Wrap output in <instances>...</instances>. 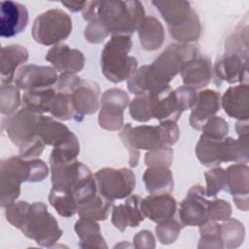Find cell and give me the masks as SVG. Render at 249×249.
Masks as SVG:
<instances>
[{
  "label": "cell",
  "instance_id": "34",
  "mask_svg": "<svg viewBox=\"0 0 249 249\" xmlns=\"http://www.w3.org/2000/svg\"><path fill=\"white\" fill-rule=\"evenodd\" d=\"M248 134H240L237 139L225 137L222 140L223 162H248Z\"/></svg>",
  "mask_w": 249,
  "mask_h": 249
},
{
  "label": "cell",
  "instance_id": "18",
  "mask_svg": "<svg viewBox=\"0 0 249 249\" xmlns=\"http://www.w3.org/2000/svg\"><path fill=\"white\" fill-rule=\"evenodd\" d=\"M45 59L61 73L76 74L82 71L85 66L84 53L62 43L53 46L48 51Z\"/></svg>",
  "mask_w": 249,
  "mask_h": 249
},
{
  "label": "cell",
  "instance_id": "16",
  "mask_svg": "<svg viewBox=\"0 0 249 249\" xmlns=\"http://www.w3.org/2000/svg\"><path fill=\"white\" fill-rule=\"evenodd\" d=\"M248 57L226 53L217 59L213 67L215 76L229 84H248Z\"/></svg>",
  "mask_w": 249,
  "mask_h": 249
},
{
  "label": "cell",
  "instance_id": "17",
  "mask_svg": "<svg viewBox=\"0 0 249 249\" xmlns=\"http://www.w3.org/2000/svg\"><path fill=\"white\" fill-rule=\"evenodd\" d=\"M70 95L74 110L81 121L85 115L94 114L99 109L100 89L96 82L81 79Z\"/></svg>",
  "mask_w": 249,
  "mask_h": 249
},
{
  "label": "cell",
  "instance_id": "26",
  "mask_svg": "<svg viewBox=\"0 0 249 249\" xmlns=\"http://www.w3.org/2000/svg\"><path fill=\"white\" fill-rule=\"evenodd\" d=\"M152 5L158 9L168 30L183 25L194 12L188 1H153Z\"/></svg>",
  "mask_w": 249,
  "mask_h": 249
},
{
  "label": "cell",
  "instance_id": "9",
  "mask_svg": "<svg viewBox=\"0 0 249 249\" xmlns=\"http://www.w3.org/2000/svg\"><path fill=\"white\" fill-rule=\"evenodd\" d=\"M129 105V96L122 89L105 90L100 98L98 124L109 131L120 130L124 126V111Z\"/></svg>",
  "mask_w": 249,
  "mask_h": 249
},
{
  "label": "cell",
  "instance_id": "52",
  "mask_svg": "<svg viewBox=\"0 0 249 249\" xmlns=\"http://www.w3.org/2000/svg\"><path fill=\"white\" fill-rule=\"evenodd\" d=\"M81 78L76 74L72 73H61L58 76L57 82L55 84V89L58 92L71 93L75 87L80 82Z\"/></svg>",
  "mask_w": 249,
  "mask_h": 249
},
{
  "label": "cell",
  "instance_id": "30",
  "mask_svg": "<svg viewBox=\"0 0 249 249\" xmlns=\"http://www.w3.org/2000/svg\"><path fill=\"white\" fill-rule=\"evenodd\" d=\"M57 90L54 87L25 90L21 97L22 107L38 114L50 113Z\"/></svg>",
  "mask_w": 249,
  "mask_h": 249
},
{
  "label": "cell",
  "instance_id": "13",
  "mask_svg": "<svg viewBox=\"0 0 249 249\" xmlns=\"http://www.w3.org/2000/svg\"><path fill=\"white\" fill-rule=\"evenodd\" d=\"M57 79L58 75L53 67L25 64L18 69L14 83L19 89L25 91L34 89L53 87Z\"/></svg>",
  "mask_w": 249,
  "mask_h": 249
},
{
  "label": "cell",
  "instance_id": "41",
  "mask_svg": "<svg viewBox=\"0 0 249 249\" xmlns=\"http://www.w3.org/2000/svg\"><path fill=\"white\" fill-rule=\"evenodd\" d=\"M184 226L178 220V218L171 217L162 222L158 223L155 231L159 241L161 244H171L178 238L181 230Z\"/></svg>",
  "mask_w": 249,
  "mask_h": 249
},
{
  "label": "cell",
  "instance_id": "27",
  "mask_svg": "<svg viewBox=\"0 0 249 249\" xmlns=\"http://www.w3.org/2000/svg\"><path fill=\"white\" fill-rule=\"evenodd\" d=\"M114 200L102 196L98 190L93 192L78 201L79 217L89 218L94 221H104L108 218L113 208Z\"/></svg>",
  "mask_w": 249,
  "mask_h": 249
},
{
  "label": "cell",
  "instance_id": "48",
  "mask_svg": "<svg viewBox=\"0 0 249 249\" xmlns=\"http://www.w3.org/2000/svg\"><path fill=\"white\" fill-rule=\"evenodd\" d=\"M173 160V150L171 147H160L148 151L145 155V164L147 166L169 167Z\"/></svg>",
  "mask_w": 249,
  "mask_h": 249
},
{
  "label": "cell",
  "instance_id": "33",
  "mask_svg": "<svg viewBox=\"0 0 249 249\" xmlns=\"http://www.w3.org/2000/svg\"><path fill=\"white\" fill-rule=\"evenodd\" d=\"M222 140L200 135L196 145V155L199 162L206 167L219 166L222 161Z\"/></svg>",
  "mask_w": 249,
  "mask_h": 249
},
{
  "label": "cell",
  "instance_id": "24",
  "mask_svg": "<svg viewBox=\"0 0 249 249\" xmlns=\"http://www.w3.org/2000/svg\"><path fill=\"white\" fill-rule=\"evenodd\" d=\"M212 64L209 58L196 56L182 68L180 74L184 86L196 90L208 86L212 79Z\"/></svg>",
  "mask_w": 249,
  "mask_h": 249
},
{
  "label": "cell",
  "instance_id": "42",
  "mask_svg": "<svg viewBox=\"0 0 249 249\" xmlns=\"http://www.w3.org/2000/svg\"><path fill=\"white\" fill-rule=\"evenodd\" d=\"M20 183L0 173V204L1 207L14 203L20 195Z\"/></svg>",
  "mask_w": 249,
  "mask_h": 249
},
{
  "label": "cell",
  "instance_id": "3",
  "mask_svg": "<svg viewBox=\"0 0 249 249\" xmlns=\"http://www.w3.org/2000/svg\"><path fill=\"white\" fill-rule=\"evenodd\" d=\"M132 40L129 35H113L105 44L100 57L104 77L114 84L127 80L136 70L138 61L129 55Z\"/></svg>",
  "mask_w": 249,
  "mask_h": 249
},
{
  "label": "cell",
  "instance_id": "45",
  "mask_svg": "<svg viewBox=\"0 0 249 249\" xmlns=\"http://www.w3.org/2000/svg\"><path fill=\"white\" fill-rule=\"evenodd\" d=\"M206 188L205 196L208 197L216 196L224 188L225 169L219 166L212 167L204 173Z\"/></svg>",
  "mask_w": 249,
  "mask_h": 249
},
{
  "label": "cell",
  "instance_id": "46",
  "mask_svg": "<svg viewBox=\"0 0 249 249\" xmlns=\"http://www.w3.org/2000/svg\"><path fill=\"white\" fill-rule=\"evenodd\" d=\"M247 25L244 29L236 30L226 41V53H236L248 57V44H247Z\"/></svg>",
  "mask_w": 249,
  "mask_h": 249
},
{
  "label": "cell",
  "instance_id": "20",
  "mask_svg": "<svg viewBox=\"0 0 249 249\" xmlns=\"http://www.w3.org/2000/svg\"><path fill=\"white\" fill-rule=\"evenodd\" d=\"M221 106L225 113L237 121H248L249 117V87L240 84L230 87L221 96Z\"/></svg>",
  "mask_w": 249,
  "mask_h": 249
},
{
  "label": "cell",
  "instance_id": "6",
  "mask_svg": "<svg viewBox=\"0 0 249 249\" xmlns=\"http://www.w3.org/2000/svg\"><path fill=\"white\" fill-rule=\"evenodd\" d=\"M71 17L60 9H50L33 21L32 38L44 46H54L67 39L72 32Z\"/></svg>",
  "mask_w": 249,
  "mask_h": 249
},
{
  "label": "cell",
  "instance_id": "50",
  "mask_svg": "<svg viewBox=\"0 0 249 249\" xmlns=\"http://www.w3.org/2000/svg\"><path fill=\"white\" fill-rule=\"evenodd\" d=\"M45 146L44 141L38 135H34L18 146V156L23 160L36 159L43 153Z\"/></svg>",
  "mask_w": 249,
  "mask_h": 249
},
{
  "label": "cell",
  "instance_id": "32",
  "mask_svg": "<svg viewBox=\"0 0 249 249\" xmlns=\"http://www.w3.org/2000/svg\"><path fill=\"white\" fill-rule=\"evenodd\" d=\"M74 231L80 239V247L107 248V244L101 234L100 226L97 221L80 217L74 225Z\"/></svg>",
  "mask_w": 249,
  "mask_h": 249
},
{
  "label": "cell",
  "instance_id": "11",
  "mask_svg": "<svg viewBox=\"0 0 249 249\" xmlns=\"http://www.w3.org/2000/svg\"><path fill=\"white\" fill-rule=\"evenodd\" d=\"M205 196V188L203 186L197 184L190 188L176 212L178 220L184 227H199L208 220V200Z\"/></svg>",
  "mask_w": 249,
  "mask_h": 249
},
{
  "label": "cell",
  "instance_id": "5",
  "mask_svg": "<svg viewBox=\"0 0 249 249\" xmlns=\"http://www.w3.org/2000/svg\"><path fill=\"white\" fill-rule=\"evenodd\" d=\"M20 231L39 246L48 248L53 247L63 233L56 219L49 212L47 204L42 201L31 203Z\"/></svg>",
  "mask_w": 249,
  "mask_h": 249
},
{
  "label": "cell",
  "instance_id": "4",
  "mask_svg": "<svg viewBox=\"0 0 249 249\" xmlns=\"http://www.w3.org/2000/svg\"><path fill=\"white\" fill-rule=\"evenodd\" d=\"M52 188L73 193L78 201L96 192L97 186L90 169L78 160L50 164Z\"/></svg>",
  "mask_w": 249,
  "mask_h": 249
},
{
  "label": "cell",
  "instance_id": "21",
  "mask_svg": "<svg viewBox=\"0 0 249 249\" xmlns=\"http://www.w3.org/2000/svg\"><path fill=\"white\" fill-rule=\"evenodd\" d=\"M221 108V94L214 89H203L197 92V101L190 114V125L201 130L205 122L215 116Z\"/></svg>",
  "mask_w": 249,
  "mask_h": 249
},
{
  "label": "cell",
  "instance_id": "1",
  "mask_svg": "<svg viewBox=\"0 0 249 249\" xmlns=\"http://www.w3.org/2000/svg\"><path fill=\"white\" fill-rule=\"evenodd\" d=\"M196 56L198 51L195 45L169 44L151 64L136 68L126 80L127 89L135 95L160 90L168 87L182 68Z\"/></svg>",
  "mask_w": 249,
  "mask_h": 249
},
{
  "label": "cell",
  "instance_id": "39",
  "mask_svg": "<svg viewBox=\"0 0 249 249\" xmlns=\"http://www.w3.org/2000/svg\"><path fill=\"white\" fill-rule=\"evenodd\" d=\"M51 116L59 121L65 122L70 120H75L76 122H81L77 113L74 110L70 93L58 92L56 94L54 103L50 112Z\"/></svg>",
  "mask_w": 249,
  "mask_h": 249
},
{
  "label": "cell",
  "instance_id": "43",
  "mask_svg": "<svg viewBox=\"0 0 249 249\" xmlns=\"http://www.w3.org/2000/svg\"><path fill=\"white\" fill-rule=\"evenodd\" d=\"M30 203L24 200L15 201L11 205L6 207L5 210V217L6 220L15 228L20 230L27 218Z\"/></svg>",
  "mask_w": 249,
  "mask_h": 249
},
{
  "label": "cell",
  "instance_id": "28",
  "mask_svg": "<svg viewBox=\"0 0 249 249\" xmlns=\"http://www.w3.org/2000/svg\"><path fill=\"white\" fill-rule=\"evenodd\" d=\"M142 48L152 52L160 49L165 39V33L161 22L153 16L145 17L137 30Z\"/></svg>",
  "mask_w": 249,
  "mask_h": 249
},
{
  "label": "cell",
  "instance_id": "36",
  "mask_svg": "<svg viewBox=\"0 0 249 249\" xmlns=\"http://www.w3.org/2000/svg\"><path fill=\"white\" fill-rule=\"evenodd\" d=\"M200 20L196 12L194 10L192 16L183 25L168 30L169 35L179 43L190 44L197 41L200 36Z\"/></svg>",
  "mask_w": 249,
  "mask_h": 249
},
{
  "label": "cell",
  "instance_id": "12",
  "mask_svg": "<svg viewBox=\"0 0 249 249\" xmlns=\"http://www.w3.org/2000/svg\"><path fill=\"white\" fill-rule=\"evenodd\" d=\"M41 115L22 107L3 121L2 128L6 130L10 140L18 147L22 142L36 135V126Z\"/></svg>",
  "mask_w": 249,
  "mask_h": 249
},
{
  "label": "cell",
  "instance_id": "15",
  "mask_svg": "<svg viewBox=\"0 0 249 249\" xmlns=\"http://www.w3.org/2000/svg\"><path fill=\"white\" fill-rule=\"evenodd\" d=\"M28 12L24 5L14 1L0 3V36L12 38L21 33L28 23Z\"/></svg>",
  "mask_w": 249,
  "mask_h": 249
},
{
  "label": "cell",
  "instance_id": "38",
  "mask_svg": "<svg viewBox=\"0 0 249 249\" xmlns=\"http://www.w3.org/2000/svg\"><path fill=\"white\" fill-rule=\"evenodd\" d=\"M199 233L198 248H225L221 237L220 224H218V222L207 220L199 226Z\"/></svg>",
  "mask_w": 249,
  "mask_h": 249
},
{
  "label": "cell",
  "instance_id": "29",
  "mask_svg": "<svg viewBox=\"0 0 249 249\" xmlns=\"http://www.w3.org/2000/svg\"><path fill=\"white\" fill-rule=\"evenodd\" d=\"M146 191L150 195L171 194L174 181L172 171L164 166H149L143 174Z\"/></svg>",
  "mask_w": 249,
  "mask_h": 249
},
{
  "label": "cell",
  "instance_id": "8",
  "mask_svg": "<svg viewBox=\"0 0 249 249\" xmlns=\"http://www.w3.org/2000/svg\"><path fill=\"white\" fill-rule=\"evenodd\" d=\"M93 177L98 192L112 200L126 198L132 195L136 185L134 172L126 167H103Z\"/></svg>",
  "mask_w": 249,
  "mask_h": 249
},
{
  "label": "cell",
  "instance_id": "37",
  "mask_svg": "<svg viewBox=\"0 0 249 249\" xmlns=\"http://www.w3.org/2000/svg\"><path fill=\"white\" fill-rule=\"evenodd\" d=\"M221 237L226 248H236L243 242L245 230L238 220L229 218L220 225Z\"/></svg>",
  "mask_w": 249,
  "mask_h": 249
},
{
  "label": "cell",
  "instance_id": "35",
  "mask_svg": "<svg viewBox=\"0 0 249 249\" xmlns=\"http://www.w3.org/2000/svg\"><path fill=\"white\" fill-rule=\"evenodd\" d=\"M48 198L50 204L62 217H72L78 211V199L73 193L61 192L52 188Z\"/></svg>",
  "mask_w": 249,
  "mask_h": 249
},
{
  "label": "cell",
  "instance_id": "25",
  "mask_svg": "<svg viewBox=\"0 0 249 249\" xmlns=\"http://www.w3.org/2000/svg\"><path fill=\"white\" fill-rule=\"evenodd\" d=\"M28 59L27 50L20 45H9L1 49L0 77L1 84H12L18 69Z\"/></svg>",
  "mask_w": 249,
  "mask_h": 249
},
{
  "label": "cell",
  "instance_id": "44",
  "mask_svg": "<svg viewBox=\"0 0 249 249\" xmlns=\"http://www.w3.org/2000/svg\"><path fill=\"white\" fill-rule=\"evenodd\" d=\"M129 115L133 120L140 123H146L152 119L149 109L148 92L136 94L129 102Z\"/></svg>",
  "mask_w": 249,
  "mask_h": 249
},
{
  "label": "cell",
  "instance_id": "54",
  "mask_svg": "<svg viewBox=\"0 0 249 249\" xmlns=\"http://www.w3.org/2000/svg\"><path fill=\"white\" fill-rule=\"evenodd\" d=\"M63 6H65L70 12L76 13L79 11H83L87 1H82V2H74V1H61L60 2Z\"/></svg>",
  "mask_w": 249,
  "mask_h": 249
},
{
  "label": "cell",
  "instance_id": "51",
  "mask_svg": "<svg viewBox=\"0 0 249 249\" xmlns=\"http://www.w3.org/2000/svg\"><path fill=\"white\" fill-rule=\"evenodd\" d=\"M174 92L183 112L186 110H192L195 107L197 101V92L196 89L182 86L175 89Z\"/></svg>",
  "mask_w": 249,
  "mask_h": 249
},
{
  "label": "cell",
  "instance_id": "10",
  "mask_svg": "<svg viewBox=\"0 0 249 249\" xmlns=\"http://www.w3.org/2000/svg\"><path fill=\"white\" fill-rule=\"evenodd\" d=\"M47 163L40 159L23 160L19 156L3 159L0 161V173L18 181L41 182L49 175Z\"/></svg>",
  "mask_w": 249,
  "mask_h": 249
},
{
  "label": "cell",
  "instance_id": "31",
  "mask_svg": "<svg viewBox=\"0 0 249 249\" xmlns=\"http://www.w3.org/2000/svg\"><path fill=\"white\" fill-rule=\"evenodd\" d=\"M249 168L246 163L236 162L225 169L223 190L232 196H248Z\"/></svg>",
  "mask_w": 249,
  "mask_h": 249
},
{
  "label": "cell",
  "instance_id": "53",
  "mask_svg": "<svg viewBox=\"0 0 249 249\" xmlns=\"http://www.w3.org/2000/svg\"><path fill=\"white\" fill-rule=\"evenodd\" d=\"M133 247L134 248H155L156 239L154 234L147 230L138 231L133 237Z\"/></svg>",
  "mask_w": 249,
  "mask_h": 249
},
{
  "label": "cell",
  "instance_id": "7",
  "mask_svg": "<svg viewBox=\"0 0 249 249\" xmlns=\"http://www.w3.org/2000/svg\"><path fill=\"white\" fill-rule=\"evenodd\" d=\"M119 137L128 151V163L130 167L137 166L139 160L138 150L151 151L160 147H165L163 144L162 131L160 124H141L132 126L128 123L124 124V126L120 129Z\"/></svg>",
  "mask_w": 249,
  "mask_h": 249
},
{
  "label": "cell",
  "instance_id": "22",
  "mask_svg": "<svg viewBox=\"0 0 249 249\" xmlns=\"http://www.w3.org/2000/svg\"><path fill=\"white\" fill-rule=\"evenodd\" d=\"M141 199L138 195H130L124 203L113 206L111 222L116 229L124 231L127 227L136 228L144 221L145 217L140 207Z\"/></svg>",
  "mask_w": 249,
  "mask_h": 249
},
{
  "label": "cell",
  "instance_id": "47",
  "mask_svg": "<svg viewBox=\"0 0 249 249\" xmlns=\"http://www.w3.org/2000/svg\"><path fill=\"white\" fill-rule=\"evenodd\" d=\"M202 135L213 139H224L229 132V124L221 117L213 116L201 127Z\"/></svg>",
  "mask_w": 249,
  "mask_h": 249
},
{
  "label": "cell",
  "instance_id": "2",
  "mask_svg": "<svg viewBox=\"0 0 249 249\" xmlns=\"http://www.w3.org/2000/svg\"><path fill=\"white\" fill-rule=\"evenodd\" d=\"M83 18L93 21L109 36L134 33L145 18L140 1H87L82 11Z\"/></svg>",
  "mask_w": 249,
  "mask_h": 249
},
{
  "label": "cell",
  "instance_id": "40",
  "mask_svg": "<svg viewBox=\"0 0 249 249\" xmlns=\"http://www.w3.org/2000/svg\"><path fill=\"white\" fill-rule=\"evenodd\" d=\"M19 89L13 84H1L0 88V111L3 115H12L18 111L20 105Z\"/></svg>",
  "mask_w": 249,
  "mask_h": 249
},
{
  "label": "cell",
  "instance_id": "49",
  "mask_svg": "<svg viewBox=\"0 0 249 249\" xmlns=\"http://www.w3.org/2000/svg\"><path fill=\"white\" fill-rule=\"evenodd\" d=\"M207 213H208V220H212L216 222H224L229 218H231V206L229 201L222 198L208 200Z\"/></svg>",
  "mask_w": 249,
  "mask_h": 249
},
{
  "label": "cell",
  "instance_id": "23",
  "mask_svg": "<svg viewBox=\"0 0 249 249\" xmlns=\"http://www.w3.org/2000/svg\"><path fill=\"white\" fill-rule=\"evenodd\" d=\"M35 134L38 135L46 145L53 146V148L68 143L76 136L65 124L53 117H48L43 114L38 120Z\"/></svg>",
  "mask_w": 249,
  "mask_h": 249
},
{
  "label": "cell",
  "instance_id": "19",
  "mask_svg": "<svg viewBox=\"0 0 249 249\" xmlns=\"http://www.w3.org/2000/svg\"><path fill=\"white\" fill-rule=\"evenodd\" d=\"M140 207L145 218L158 224L175 216L177 201L171 194L149 195L142 197Z\"/></svg>",
  "mask_w": 249,
  "mask_h": 249
},
{
  "label": "cell",
  "instance_id": "14",
  "mask_svg": "<svg viewBox=\"0 0 249 249\" xmlns=\"http://www.w3.org/2000/svg\"><path fill=\"white\" fill-rule=\"evenodd\" d=\"M149 109L152 119L159 122L173 121L177 122L183 113L174 89L170 86L158 90L148 92Z\"/></svg>",
  "mask_w": 249,
  "mask_h": 249
}]
</instances>
